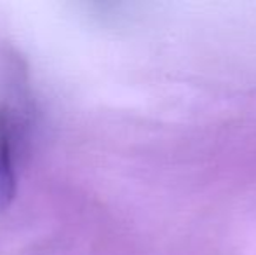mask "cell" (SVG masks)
Masks as SVG:
<instances>
[{
  "instance_id": "1",
  "label": "cell",
  "mask_w": 256,
  "mask_h": 255,
  "mask_svg": "<svg viewBox=\"0 0 256 255\" xmlns=\"http://www.w3.org/2000/svg\"><path fill=\"white\" fill-rule=\"evenodd\" d=\"M18 189L16 161H14V142L10 133L9 117L0 110V208L12 203Z\"/></svg>"
}]
</instances>
